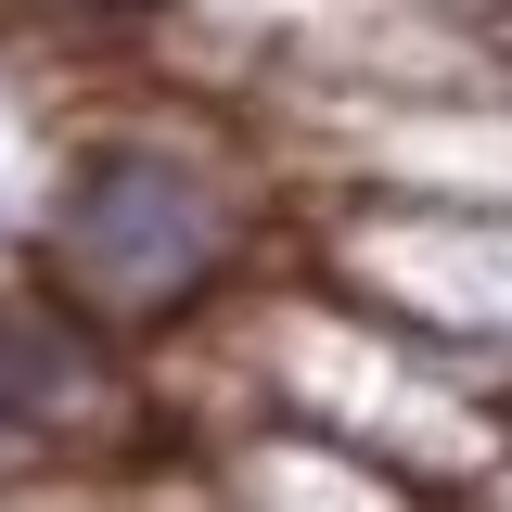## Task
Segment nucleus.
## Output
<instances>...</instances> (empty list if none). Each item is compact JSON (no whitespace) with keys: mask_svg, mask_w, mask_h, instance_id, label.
I'll use <instances>...</instances> for the list:
<instances>
[{"mask_svg":"<svg viewBox=\"0 0 512 512\" xmlns=\"http://www.w3.org/2000/svg\"><path fill=\"white\" fill-rule=\"evenodd\" d=\"M295 256L346 282L359 308L410 320L436 359L512 397V205H397V192H320Z\"/></svg>","mask_w":512,"mask_h":512,"instance_id":"obj_3","label":"nucleus"},{"mask_svg":"<svg viewBox=\"0 0 512 512\" xmlns=\"http://www.w3.org/2000/svg\"><path fill=\"white\" fill-rule=\"evenodd\" d=\"M295 256L282 154L231 103H116L64 141L26 218V295L116 359H180Z\"/></svg>","mask_w":512,"mask_h":512,"instance_id":"obj_1","label":"nucleus"},{"mask_svg":"<svg viewBox=\"0 0 512 512\" xmlns=\"http://www.w3.org/2000/svg\"><path fill=\"white\" fill-rule=\"evenodd\" d=\"M192 500L205 512H448L436 487H410L308 423H256V410H218L192 436Z\"/></svg>","mask_w":512,"mask_h":512,"instance_id":"obj_4","label":"nucleus"},{"mask_svg":"<svg viewBox=\"0 0 512 512\" xmlns=\"http://www.w3.org/2000/svg\"><path fill=\"white\" fill-rule=\"evenodd\" d=\"M180 26V0H0V39L26 52H90V64H128Z\"/></svg>","mask_w":512,"mask_h":512,"instance_id":"obj_5","label":"nucleus"},{"mask_svg":"<svg viewBox=\"0 0 512 512\" xmlns=\"http://www.w3.org/2000/svg\"><path fill=\"white\" fill-rule=\"evenodd\" d=\"M205 359L231 384V410L308 423V436L359 448V461L410 474V487H436L448 512L512 474V397H487L461 359H436L410 320H384L346 282H320L308 256H282L244 308L205 333Z\"/></svg>","mask_w":512,"mask_h":512,"instance_id":"obj_2","label":"nucleus"}]
</instances>
